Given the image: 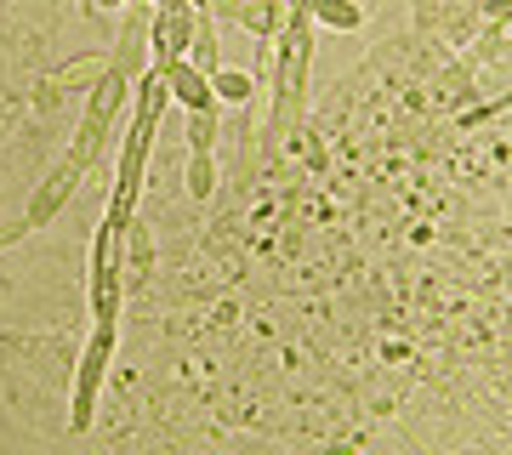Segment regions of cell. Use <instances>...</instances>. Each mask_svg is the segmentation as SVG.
Returning a JSON list of instances; mask_svg holds the SVG:
<instances>
[{"mask_svg": "<svg viewBox=\"0 0 512 455\" xmlns=\"http://www.w3.org/2000/svg\"><path fill=\"white\" fill-rule=\"evenodd\" d=\"M126 86H131V80H126L120 69H109V74L92 86V109H86L80 131H74V148L63 154V165H69V171H80V177H86V165L103 154V137H109L114 114H120V103H126Z\"/></svg>", "mask_w": 512, "mask_h": 455, "instance_id": "cell-1", "label": "cell"}, {"mask_svg": "<svg viewBox=\"0 0 512 455\" xmlns=\"http://www.w3.org/2000/svg\"><path fill=\"white\" fill-rule=\"evenodd\" d=\"M109 353H114V325H97L92 330V347L80 353V364H74V382H69V427H74V433H86V427H92L97 387H103Z\"/></svg>", "mask_w": 512, "mask_h": 455, "instance_id": "cell-2", "label": "cell"}, {"mask_svg": "<svg viewBox=\"0 0 512 455\" xmlns=\"http://www.w3.org/2000/svg\"><path fill=\"white\" fill-rule=\"evenodd\" d=\"M188 40H194V6H188V0H165L160 18L148 23V57H154V69L183 63Z\"/></svg>", "mask_w": 512, "mask_h": 455, "instance_id": "cell-3", "label": "cell"}, {"mask_svg": "<svg viewBox=\"0 0 512 455\" xmlns=\"http://www.w3.org/2000/svg\"><path fill=\"white\" fill-rule=\"evenodd\" d=\"M165 74V86H171V103H183L188 114L194 109H217V91H211V74L205 69H194V63H171V69H160Z\"/></svg>", "mask_w": 512, "mask_h": 455, "instance_id": "cell-4", "label": "cell"}, {"mask_svg": "<svg viewBox=\"0 0 512 455\" xmlns=\"http://www.w3.org/2000/svg\"><path fill=\"white\" fill-rule=\"evenodd\" d=\"M143 63H148V23H143V6H126V23H120V57H114V69L126 74H137L143 80Z\"/></svg>", "mask_w": 512, "mask_h": 455, "instance_id": "cell-5", "label": "cell"}, {"mask_svg": "<svg viewBox=\"0 0 512 455\" xmlns=\"http://www.w3.org/2000/svg\"><path fill=\"white\" fill-rule=\"evenodd\" d=\"M74 188H80V171H69V165H57L52 177L35 188V200H29V228H40V222H52L57 211H63V200H69Z\"/></svg>", "mask_w": 512, "mask_h": 455, "instance_id": "cell-6", "label": "cell"}, {"mask_svg": "<svg viewBox=\"0 0 512 455\" xmlns=\"http://www.w3.org/2000/svg\"><path fill=\"white\" fill-rule=\"evenodd\" d=\"M114 313H120V268H92V319L114 325Z\"/></svg>", "mask_w": 512, "mask_h": 455, "instance_id": "cell-7", "label": "cell"}, {"mask_svg": "<svg viewBox=\"0 0 512 455\" xmlns=\"http://www.w3.org/2000/svg\"><path fill=\"white\" fill-rule=\"evenodd\" d=\"M109 69H114L109 57H74L69 69H57L52 80H46V86H52V91H69V86H97V80H103Z\"/></svg>", "mask_w": 512, "mask_h": 455, "instance_id": "cell-8", "label": "cell"}, {"mask_svg": "<svg viewBox=\"0 0 512 455\" xmlns=\"http://www.w3.org/2000/svg\"><path fill=\"white\" fill-rule=\"evenodd\" d=\"M313 23H325V29H359L365 23V6L359 0H313Z\"/></svg>", "mask_w": 512, "mask_h": 455, "instance_id": "cell-9", "label": "cell"}, {"mask_svg": "<svg viewBox=\"0 0 512 455\" xmlns=\"http://www.w3.org/2000/svg\"><path fill=\"white\" fill-rule=\"evenodd\" d=\"M126 268L137 279H148V268H154V239H148L143 222H131V234H126Z\"/></svg>", "mask_w": 512, "mask_h": 455, "instance_id": "cell-10", "label": "cell"}, {"mask_svg": "<svg viewBox=\"0 0 512 455\" xmlns=\"http://www.w3.org/2000/svg\"><path fill=\"white\" fill-rule=\"evenodd\" d=\"M211 91H217V103H245L251 97V74H239V69H211Z\"/></svg>", "mask_w": 512, "mask_h": 455, "instance_id": "cell-11", "label": "cell"}, {"mask_svg": "<svg viewBox=\"0 0 512 455\" xmlns=\"http://www.w3.org/2000/svg\"><path fill=\"white\" fill-rule=\"evenodd\" d=\"M211 137H217V109H194L188 114V154H211Z\"/></svg>", "mask_w": 512, "mask_h": 455, "instance_id": "cell-12", "label": "cell"}, {"mask_svg": "<svg viewBox=\"0 0 512 455\" xmlns=\"http://www.w3.org/2000/svg\"><path fill=\"white\" fill-rule=\"evenodd\" d=\"M211 188H217V165H211V154H194V160H188V194L205 200Z\"/></svg>", "mask_w": 512, "mask_h": 455, "instance_id": "cell-13", "label": "cell"}, {"mask_svg": "<svg viewBox=\"0 0 512 455\" xmlns=\"http://www.w3.org/2000/svg\"><path fill=\"white\" fill-rule=\"evenodd\" d=\"M484 18H512V0H484Z\"/></svg>", "mask_w": 512, "mask_h": 455, "instance_id": "cell-14", "label": "cell"}, {"mask_svg": "<svg viewBox=\"0 0 512 455\" xmlns=\"http://www.w3.org/2000/svg\"><path fill=\"white\" fill-rule=\"evenodd\" d=\"M285 18H313V0H291V12Z\"/></svg>", "mask_w": 512, "mask_h": 455, "instance_id": "cell-15", "label": "cell"}, {"mask_svg": "<svg viewBox=\"0 0 512 455\" xmlns=\"http://www.w3.org/2000/svg\"><path fill=\"white\" fill-rule=\"evenodd\" d=\"M23 228H29V222H18V228H0V251H6L12 239H23Z\"/></svg>", "mask_w": 512, "mask_h": 455, "instance_id": "cell-16", "label": "cell"}, {"mask_svg": "<svg viewBox=\"0 0 512 455\" xmlns=\"http://www.w3.org/2000/svg\"><path fill=\"white\" fill-rule=\"evenodd\" d=\"M97 6H148V0H97Z\"/></svg>", "mask_w": 512, "mask_h": 455, "instance_id": "cell-17", "label": "cell"}, {"mask_svg": "<svg viewBox=\"0 0 512 455\" xmlns=\"http://www.w3.org/2000/svg\"><path fill=\"white\" fill-rule=\"evenodd\" d=\"M188 6H194V12H211V6H217V0H188Z\"/></svg>", "mask_w": 512, "mask_h": 455, "instance_id": "cell-18", "label": "cell"}, {"mask_svg": "<svg viewBox=\"0 0 512 455\" xmlns=\"http://www.w3.org/2000/svg\"><path fill=\"white\" fill-rule=\"evenodd\" d=\"M80 6H86V12H92V6H97V0H80Z\"/></svg>", "mask_w": 512, "mask_h": 455, "instance_id": "cell-19", "label": "cell"}]
</instances>
